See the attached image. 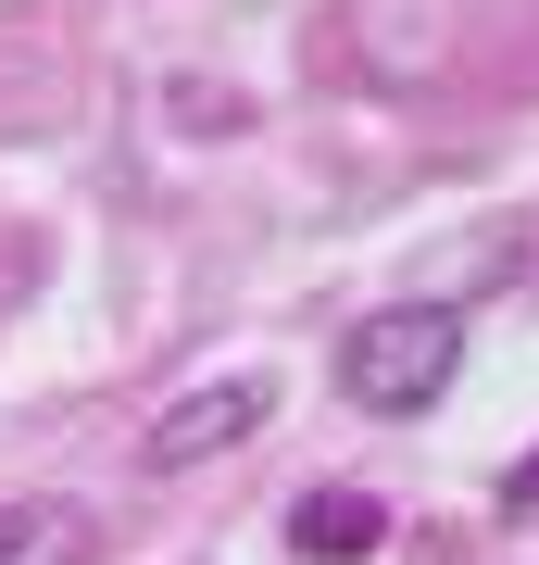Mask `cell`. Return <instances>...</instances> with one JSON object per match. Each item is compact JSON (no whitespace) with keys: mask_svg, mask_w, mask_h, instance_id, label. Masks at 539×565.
<instances>
[{"mask_svg":"<svg viewBox=\"0 0 539 565\" xmlns=\"http://www.w3.org/2000/svg\"><path fill=\"white\" fill-rule=\"evenodd\" d=\"M263 415H277L263 377H201V390H176V403L151 415V465H163V478H176V465H214V452H239Z\"/></svg>","mask_w":539,"mask_h":565,"instance_id":"obj_2","label":"cell"},{"mask_svg":"<svg viewBox=\"0 0 539 565\" xmlns=\"http://www.w3.org/2000/svg\"><path fill=\"white\" fill-rule=\"evenodd\" d=\"M452 364H464V315L452 302H377L339 340V390L364 415H427L452 390Z\"/></svg>","mask_w":539,"mask_h":565,"instance_id":"obj_1","label":"cell"},{"mask_svg":"<svg viewBox=\"0 0 539 565\" xmlns=\"http://www.w3.org/2000/svg\"><path fill=\"white\" fill-rule=\"evenodd\" d=\"M25 541H39V515H25V503H0V565H13Z\"/></svg>","mask_w":539,"mask_h":565,"instance_id":"obj_4","label":"cell"},{"mask_svg":"<svg viewBox=\"0 0 539 565\" xmlns=\"http://www.w3.org/2000/svg\"><path fill=\"white\" fill-rule=\"evenodd\" d=\"M377 541H389V515L364 503V490H301V503H289V553H314V565L377 553Z\"/></svg>","mask_w":539,"mask_h":565,"instance_id":"obj_3","label":"cell"}]
</instances>
